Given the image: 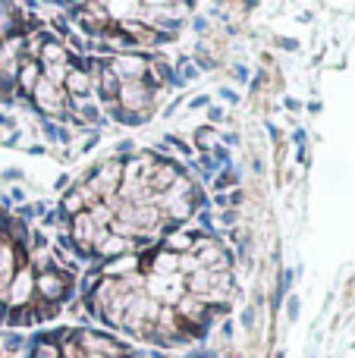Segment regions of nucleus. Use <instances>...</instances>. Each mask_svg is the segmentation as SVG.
Here are the masks:
<instances>
[{
  "label": "nucleus",
  "mask_w": 355,
  "mask_h": 358,
  "mask_svg": "<svg viewBox=\"0 0 355 358\" xmlns=\"http://www.w3.org/2000/svg\"><path fill=\"white\" fill-rule=\"evenodd\" d=\"M186 289V277L173 273V277H148V296L154 302H164V308H176Z\"/></svg>",
  "instance_id": "1"
},
{
  "label": "nucleus",
  "mask_w": 355,
  "mask_h": 358,
  "mask_svg": "<svg viewBox=\"0 0 355 358\" xmlns=\"http://www.w3.org/2000/svg\"><path fill=\"white\" fill-rule=\"evenodd\" d=\"M107 66H110V73L119 79V85H129V82H142L145 76H148L151 63L138 54H119V57H113Z\"/></svg>",
  "instance_id": "2"
},
{
  "label": "nucleus",
  "mask_w": 355,
  "mask_h": 358,
  "mask_svg": "<svg viewBox=\"0 0 355 358\" xmlns=\"http://www.w3.org/2000/svg\"><path fill=\"white\" fill-rule=\"evenodd\" d=\"M31 98H35V104L41 107L44 113H50V117H60V113H63V101H66V92L41 76V82H38L35 92H31Z\"/></svg>",
  "instance_id": "3"
},
{
  "label": "nucleus",
  "mask_w": 355,
  "mask_h": 358,
  "mask_svg": "<svg viewBox=\"0 0 355 358\" xmlns=\"http://www.w3.org/2000/svg\"><path fill=\"white\" fill-rule=\"evenodd\" d=\"M31 292H35V277H31L29 267H22V271L13 273L10 286H6V305H10V308H25Z\"/></svg>",
  "instance_id": "4"
},
{
  "label": "nucleus",
  "mask_w": 355,
  "mask_h": 358,
  "mask_svg": "<svg viewBox=\"0 0 355 358\" xmlns=\"http://www.w3.org/2000/svg\"><path fill=\"white\" fill-rule=\"evenodd\" d=\"M119 104L132 113L148 110L151 104V88L145 82H129V85H119Z\"/></svg>",
  "instance_id": "5"
},
{
  "label": "nucleus",
  "mask_w": 355,
  "mask_h": 358,
  "mask_svg": "<svg viewBox=\"0 0 355 358\" xmlns=\"http://www.w3.org/2000/svg\"><path fill=\"white\" fill-rule=\"evenodd\" d=\"M75 340H79V346L88 349V355H107V358H119V355H123V349H119L117 343L110 340V336L92 334V330H82Z\"/></svg>",
  "instance_id": "6"
},
{
  "label": "nucleus",
  "mask_w": 355,
  "mask_h": 358,
  "mask_svg": "<svg viewBox=\"0 0 355 358\" xmlns=\"http://www.w3.org/2000/svg\"><path fill=\"white\" fill-rule=\"evenodd\" d=\"M66 273H54V271H41V277L35 280V289L41 292L44 302H54V299L66 296Z\"/></svg>",
  "instance_id": "7"
},
{
  "label": "nucleus",
  "mask_w": 355,
  "mask_h": 358,
  "mask_svg": "<svg viewBox=\"0 0 355 358\" xmlns=\"http://www.w3.org/2000/svg\"><path fill=\"white\" fill-rule=\"evenodd\" d=\"M98 233H101V227L94 223V217L88 214V210H82V214L73 217V236H75V242H82L79 252H88L92 242L98 239Z\"/></svg>",
  "instance_id": "8"
},
{
  "label": "nucleus",
  "mask_w": 355,
  "mask_h": 358,
  "mask_svg": "<svg viewBox=\"0 0 355 358\" xmlns=\"http://www.w3.org/2000/svg\"><path fill=\"white\" fill-rule=\"evenodd\" d=\"M92 252L104 255V258H119V255L129 252V239H119V236L107 233V229H101L98 239L92 242Z\"/></svg>",
  "instance_id": "9"
},
{
  "label": "nucleus",
  "mask_w": 355,
  "mask_h": 358,
  "mask_svg": "<svg viewBox=\"0 0 355 358\" xmlns=\"http://www.w3.org/2000/svg\"><path fill=\"white\" fill-rule=\"evenodd\" d=\"M176 179H180V167H173V164H161V167H154V173H151L148 189H154V192H170Z\"/></svg>",
  "instance_id": "10"
},
{
  "label": "nucleus",
  "mask_w": 355,
  "mask_h": 358,
  "mask_svg": "<svg viewBox=\"0 0 355 358\" xmlns=\"http://www.w3.org/2000/svg\"><path fill=\"white\" fill-rule=\"evenodd\" d=\"M176 315L186 317V321H201V317H208V302L198 296H182L176 302Z\"/></svg>",
  "instance_id": "11"
},
{
  "label": "nucleus",
  "mask_w": 355,
  "mask_h": 358,
  "mask_svg": "<svg viewBox=\"0 0 355 358\" xmlns=\"http://www.w3.org/2000/svg\"><path fill=\"white\" fill-rule=\"evenodd\" d=\"M94 76H98V92H101V98H104V101L119 98V79L110 73V66H107V63H98Z\"/></svg>",
  "instance_id": "12"
},
{
  "label": "nucleus",
  "mask_w": 355,
  "mask_h": 358,
  "mask_svg": "<svg viewBox=\"0 0 355 358\" xmlns=\"http://www.w3.org/2000/svg\"><path fill=\"white\" fill-rule=\"evenodd\" d=\"M151 277H173V273H180V255L173 252H161L151 258Z\"/></svg>",
  "instance_id": "13"
},
{
  "label": "nucleus",
  "mask_w": 355,
  "mask_h": 358,
  "mask_svg": "<svg viewBox=\"0 0 355 358\" xmlns=\"http://www.w3.org/2000/svg\"><path fill=\"white\" fill-rule=\"evenodd\" d=\"M63 63H69V54L66 48H63L57 38H50V41L41 44V66L50 69V66H63Z\"/></svg>",
  "instance_id": "14"
},
{
  "label": "nucleus",
  "mask_w": 355,
  "mask_h": 358,
  "mask_svg": "<svg viewBox=\"0 0 355 358\" xmlns=\"http://www.w3.org/2000/svg\"><path fill=\"white\" fill-rule=\"evenodd\" d=\"M63 85H66L69 94H75V98H85V94L92 92V73H88V69H75L73 66Z\"/></svg>",
  "instance_id": "15"
},
{
  "label": "nucleus",
  "mask_w": 355,
  "mask_h": 358,
  "mask_svg": "<svg viewBox=\"0 0 355 358\" xmlns=\"http://www.w3.org/2000/svg\"><path fill=\"white\" fill-rule=\"evenodd\" d=\"M16 79H19V88L31 94V92H35V85L41 82V63H35V60H22V63H19Z\"/></svg>",
  "instance_id": "16"
},
{
  "label": "nucleus",
  "mask_w": 355,
  "mask_h": 358,
  "mask_svg": "<svg viewBox=\"0 0 355 358\" xmlns=\"http://www.w3.org/2000/svg\"><path fill=\"white\" fill-rule=\"evenodd\" d=\"M82 208H85V195H82V192H69L66 198H63V210H66V214H82Z\"/></svg>",
  "instance_id": "17"
},
{
  "label": "nucleus",
  "mask_w": 355,
  "mask_h": 358,
  "mask_svg": "<svg viewBox=\"0 0 355 358\" xmlns=\"http://www.w3.org/2000/svg\"><path fill=\"white\" fill-rule=\"evenodd\" d=\"M31 358H60V349H57L50 340H41V343H35V349H31Z\"/></svg>",
  "instance_id": "18"
},
{
  "label": "nucleus",
  "mask_w": 355,
  "mask_h": 358,
  "mask_svg": "<svg viewBox=\"0 0 355 358\" xmlns=\"http://www.w3.org/2000/svg\"><path fill=\"white\" fill-rule=\"evenodd\" d=\"M136 267H138V258H126V255H119V258H117V264H113L110 267V273H126V271H136Z\"/></svg>",
  "instance_id": "19"
},
{
  "label": "nucleus",
  "mask_w": 355,
  "mask_h": 358,
  "mask_svg": "<svg viewBox=\"0 0 355 358\" xmlns=\"http://www.w3.org/2000/svg\"><path fill=\"white\" fill-rule=\"evenodd\" d=\"M198 145L211 148V145H214V132H211V129H198Z\"/></svg>",
  "instance_id": "20"
},
{
  "label": "nucleus",
  "mask_w": 355,
  "mask_h": 358,
  "mask_svg": "<svg viewBox=\"0 0 355 358\" xmlns=\"http://www.w3.org/2000/svg\"><path fill=\"white\" fill-rule=\"evenodd\" d=\"M85 358H107V355H85Z\"/></svg>",
  "instance_id": "21"
}]
</instances>
